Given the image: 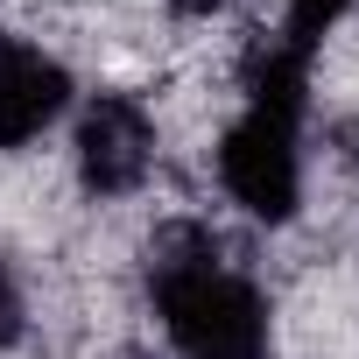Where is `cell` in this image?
<instances>
[{"mask_svg": "<svg viewBox=\"0 0 359 359\" xmlns=\"http://www.w3.org/2000/svg\"><path fill=\"white\" fill-rule=\"evenodd\" d=\"M148 275L176 359H268V303L240 268L219 261V240L205 226L162 233Z\"/></svg>", "mask_w": 359, "mask_h": 359, "instance_id": "cell-1", "label": "cell"}, {"mask_svg": "<svg viewBox=\"0 0 359 359\" xmlns=\"http://www.w3.org/2000/svg\"><path fill=\"white\" fill-rule=\"evenodd\" d=\"M219 191L261 226L296 219V205H303V113L247 99L240 120L219 134Z\"/></svg>", "mask_w": 359, "mask_h": 359, "instance_id": "cell-2", "label": "cell"}, {"mask_svg": "<svg viewBox=\"0 0 359 359\" xmlns=\"http://www.w3.org/2000/svg\"><path fill=\"white\" fill-rule=\"evenodd\" d=\"M71 162L92 198H134L155 169V113L134 92H92L78 106Z\"/></svg>", "mask_w": 359, "mask_h": 359, "instance_id": "cell-3", "label": "cell"}, {"mask_svg": "<svg viewBox=\"0 0 359 359\" xmlns=\"http://www.w3.org/2000/svg\"><path fill=\"white\" fill-rule=\"evenodd\" d=\"M71 106V71L36 43H0V155L43 141Z\"/></svg>", "mask_w": 359, "mask_h": 359, "instance_id": "cell-4", "label": "cell"}, {"mask_svg": "<svg viewBox=\"0 0 359 359\" xmlns=\"http://www.w3.org/2000/svg\"><path fill=\"white\" fill-rule=\"evenodd\" d=\"M345 8H352V0H282V50L317 57L324 36L345 22Z\"/></svg>", "mask_w": 359, "mask_h": 359, "instance_id": "cell-5", "label": "cell"}, {"mask_svg": "<svg viewBox=\"0 0 359 359\" xmlns=\"http://www.w3.org/2000/svg\"><path fill=\"white\" fill-rule=\"evenodd\" d=\"M22 331H29V296H22L15 268L0 261V345H22Z\"/></svg>", "mask_w": 359, "mask_h": 359, "instance_id": "cell-6", "label": "cell"}, {"mask_svg": "<svg viewBox=\"0 0 359 359\" xmlns=\"http://www.w3.org/2000/svg\"><path fill=\"white\" fill-rule=\"evenodd\" d=\"M226 8H233V0H169V15H184V22H212Z\"/></svg>", "mask_w": 359, "mask_h": 359, "instance_id": "cell-7", "label": "cell"}, {"mask_svg": "<svg viewBox=\"0 0 359 359\" xmlns=\"http://www.w3.org/2000/svg\"><path fill=\"white\" fill-rule=\"evenodd\" d=\"M352 162H359V127H352Z\"/></svg>", "mask_w": 359, "mask_h": 359, "instance_id": "cell-8", "label": "cell"}]
</instances>
